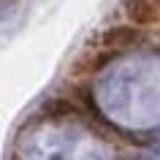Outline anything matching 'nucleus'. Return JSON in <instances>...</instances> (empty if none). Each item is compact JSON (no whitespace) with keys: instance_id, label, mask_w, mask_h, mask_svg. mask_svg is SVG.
I'll list each match as a JSON object with an SVG mask.
<instances>
[{"instance_id":"7ed1b4c3","label":"nucleus","mask_w":160,"mask_h":160,"mask_svg":"<svg viewBox=\"0 0 160 160\" xmlns=\"http://www.w3.org/2000/svg\"><path fill=\"white\" fill-rule=\"evenodd\" d=\"M73 106L68 101H62V98H52V101L43 103V114L46 117H65V114H73Z\"/></svg>"},{"instance_id":"20e7f679","label":"nucleus","mask_w":160,"mask_h":160,"mask_svg":"<svg viewBox=\"0 0 160 160\" xmlns=\"http://www.w3.org/2000/svg\"><path fill=\"white\" fill-rule=\"evenodd\" d=\"M149 3H152V6H155V8H160V0H149Z\"/></svg>"},{"instance_id":"f257e3e1","label":"nucleus","mask_w":160,"mask_h":160,"mask_svg":"<svg viewBox=\"0 0 160 160\" xmlns=\"http://www.w3.org/2000/svg\"><path fill=\"white\" fill-rule=\"evenodd\" d=\"M138 38H141V30L133 25H114V27H106L101 35V43L103 49L109 52H119V49H128V46H133V43H138Z\"/></svg>"},{"instance_id":"f03ea898","label":"nucleus","mask_w":160,"mask_h":160,"mask_svg":"<svg viewBox=\"0 0 160 160\" xmlns=\"http://www.w3.org/2000/svg\"><path fill=\"white\" fill-rule=\"evenodd\" d=\"M122 6H125V14H128L133 27H147V25H155L160 19V11L152 6L149 0H122Z\"/></svg>"}]
</instances>
